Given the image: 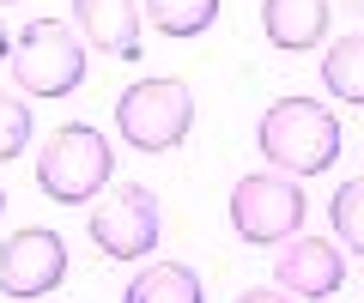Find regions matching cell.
<instances>
[{
	"mask_svg": "<svg viewBox=\"0 0 364 303\" xmlns=\"http://www.w3.org/2000/svg\"><path fill=\"white\" fill-rule=\"evenodd\" d=\"M255 145L267 158V170L310 182V176L334 170V158H340V116L328 104H316V97H279V104L261 109Z\"/></svg>",
	"mask_w": 364,
	"mask_h": 303,
	"instance_id": "6da1fadb",
	"label": "cell"
},
{
	"mask_svg": "<svg viewBox=\"0 0 364 303\" xmlns=\"http://www.w3.org/2000/svg\"><path fill=\"white\" fill-rule=\"evenodd\" d=\"M109 170H116L109 133L91 121H61L37 152V188L61 206H91L109 188Z\"/></svg>",
	"mask_w": 364,
	"mask_h": 303,
	"instance_id": "7a4b0ae2",
	"label": "cell"
},
{
	"mask_svg": "<svg viewBox=\"0 0 364 303\" xmlns=\"http://www.w3.org/2000/svg\"><path fill=\"white\" fill-rule=\"evenodd\" d=\"M13 85L18 97H73L85 85V37L61 18H31L13 37Z\"/></svg>",
	"mask_w": 364,
	"mask_h": 303,
	"instance_id": "3957f363",
	"label": "cell"
},
{
	"mask_svg": "<svg viewBox=\"0 0 364 303\" xmlns=\"http://www.w3.org/2000/svg\"><path fill=\"white\" fill-rule=\"evenodd\" d=\"M304 212H310V200H304L298 176L249 170L231 188V231L249 249H279V243L304 237Z\"/></svg>",
	"mask_w": 364,
	"mask_h": 303,
	"instance_id": "277c9868",
	"label": "cell"
},
{
	"mask_svg": "<svg viewBox=\"0 0 364 303\" xmlns=\"http://www.w3.org/2000/svg\"><path fill=\"white\" fill-rule=\"evenodd\" d=\"M195 128V92L182 79H134L116 97V133L134 152H176Z\"/></svg>",
	"mask_w": 364,
	"mask_h": 303,
	"instance_id": "5b68a950",
	"label": "cell"
},
{
	"mask_svg": "<svg viewBox=\"0 0 364 303\" xmlns=\"http://www.w3.org/2000/svg\"><path fill=\"white\" fill-rule=\"evenodd\" d=\"M85 231L109 261H146L158 249V237H164V200L146 182H116L109 194L91 200Z\"/></svg>",
	"mask_w": 364,
	"mask_h": 303,
	"instance_id": "8992f818",
	"label": "cell"
},
{
	"mask_svg": "<svg viewBox=\"0 0 364 303\" xmlns=\"http://www.w3.org/2000/svg\"><path fill=\"white\" fill-rule=\"evenodd\" d=\"M67 279V237L49 231V224H25L0 243V297L31 303V297H49L61 291Z\"/></svg>",
	"mask_w": 364,
	"mask_h": 303,
	"instance_id": "52a82bcc",
	"label": "cell"
},
{
	"mask_svg": "<svg viewBox=\"0 0 364 303\" xmlns=\"http://www.w3.org/2000/svg\"><path fill=\"white\" fill-rule=\"evenodd\" d=\"M273 285L286 291V297H298V303L334 297L346 285V255H340V243L304 231V237L279 243V255H273Z\"/></svg>",
	"mask_w": 364,
	"mask_h": 303,
	"instance_id": "ba28073f",
	"label": "cell"
},
{
	"mask_svg": "<svg viewBox=\"0 0 364 303\" xmlns=\"http://www.w3.org/2000/svg\"><path fill=\"white\" fill-rule=\"evenodd\" d=\"M140 0H73V31L85 37V49H104L116 61H140Z\"/></svg>",
	"mask_w": 364,
	"mask_h": 303,
	"instance_id": "9c48e42d",
	"label": "cell"
},
{
	"mask_svg": "<svg viewBox=\"0 0 364 303\" xmlns=\"http://www.w3.org/2000/svg\"><path fill=\"white\" fill-rule=\"evenodd\" d=\"M334 6L328 0H261V37L286 55H304L316 43H328Z\"/></svg>",
	"mask_w": 364,
	"mask_h": 303,
	"instance_id": "30bf717a",
	"label": "cell"
},
{
	"mask_svg": "<svg viewBox=\"0 0 364 303\" xmlns=\"http://www.w3.org/2000/svg\"><path fill=\"white\" fill-rule=\"evenodd\" d=\"M122 303H207V291H200V273H195V267L152 261V267H140V273L128 279Z\"/></svg>",
	"mask_w": 364,
	"mask_h": 303,
	"instance_id": "8fae6325",
	"label": "cell"
},
{
	"mask_svg": "<svg viewBox=\"0 0 364 303\" xmlns=\"http://www.w3.org/2000/svg\"><path fill=\"white\" fill-rule=\"evenodd\" d=\"M322 85H328V97L364 109V31H346V37L328 43V55H322Z\"/></svg>",
	"mask_w": 364,
	"mask_h": 303,
	"instance_id": "7c38bea8",
	"label": "cell"
},
{
	"mask_svg": "<svg viewBox=\"0 0 364 303\" xmlns=\"http://www.w3.org/2000/svg\"><path fill=\"white\" fill-rule=\"evenodd\" d=\"M140 6L158 25V37H176V43H188V37L219 25V0H140Z\"/></svg>",
	"mask_w": 364,
	"mask_h": 303,
	"instance_id": "4fadbf2b",
	"label": "cell"
},
{
	"mask_svg": "<svg viewBox=\"0 0 364 303\" xmlns=\"http://www.w3.org/2000/svg\"><path fill=\"white\" fill-rule=\"evenodd\" d=\"M328 219H334V243L352 255H364V176H352V182L334 188V200H328Z\"/></svg>",
	"mask_w": 364,
	"mask_h": 303,
	"instance_id": "5bb4252c",
	"label": "cell"
},
{
	"mask_svg": "<svg viewBox=\"0 0 364 303\" xmlns=\"http://www.w3.org/2000/svg\"><path fill=\"white\" fill-rule=\"evenodd\" d=\"M31 133H37L31 104H25V97H13V92H0V164L18 158V152L31 145Z\"/></svg>",
	"mask_w": 364,
	"mask_h": 303,
	"instance_id": "9a60e30c",
	"label": "cell"
},
{
	"mask_svg": "<svg viewBox=\"0 0 364 303\" xmlns=\"http://www.w3.org/2000/svg\"><path fill=\"white\" fill-rule=\"evenodd\" d=\"M237 303H298V297H286V291H279V285H255V291H243V297H237Z\"/></svg>",
	"mask_w": 364,
	"mask_h": 303,
	"instance_id": "2e32d148",
	"label": "cell"
},
{
	"mask_svg": "<svg viewBox=\"0 0 364 303\" xmlns=\"http://www.w3.org/2000/svg\"><path fill=\"white\" fill-rule=\"evenodd\" d=\"M13 61V37H6V25H0V67Z\"/></svg>",
	"mask_w": 364,
	"mask_h": 303,
	"instance_id": "e0dca14e",
	"label": "cell"
},
{
	"mask_svg": "<svg viewBox=\"0 0 364 303\" xmlns=\"http://www.w3.org/2000/svg\"><path fill=\"white\" fill-rule=\"evenodd\" d=\"M340 6H346V13H358V18H364V0H340Z\"/></svg>",
	"mask_w": 364,
	"mask_h": 303,
	"instance_id": "ac0fdd59",
	"label": "cell"
},
{
	"mask_svg": "<svg viewBox=\"0 0 364 303\" xmlns=\"http://www.w3.org/2000/svg\"><path fill=\"white\" fill-rule=\"evenodd\" d=\"M0 212H6V188H0Z\"/></svg>",
	"mask_w": 364,
	"mask_h": 303,
	"instance_id": "d6986e66",
	"label": "cell"
},
{
	"mask_svg": "<svg viewBox=\"0 0 364 303\" xmlns=\"http://www.w3.org/2000/svg\"><path fill=\"white\" fill-rule=\"evenodd\" d=\"M0 6H13V0H0Z\"/></svg>",
	"mask_w": 364,
	"mask_h": 303,
	"instance_id": "ffe728a7",
	"label": "cell"
}]
</instances>
